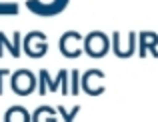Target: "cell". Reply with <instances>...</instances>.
Masks as SVG:
<instances>
[{
    "mask_svg": "<svg viewBox=\"0 0 158 122\" xmlns=\"http://www.w3.org/2000/svg\"><path fill=\"white\" fill-rule=\"evenodd\" d=\"M0 42H4V44H6L8 48L12 50V56H20V50H18V44H12V42H8V40H6V36H4L2 32H0Z\"/></svg>",
    "mask_w": 158,
    "mask_h": 122,
    "instance_id": "obj_3",
    "label": "cell"
},
{
    "mask_svg": "<svg viewBox=\"0 0 158 122\" xmlns=\"http://www.w3.org/2000/svg\"><path fill=\"white\" fill-rule=\"evenodd\" d=\"M0 14H8V16L18 14V4H2L0 6Z\"/></svg>",
    "mask_w": 158,
    "mask_h": 122,
    "instance_id": "obj_2",
    "label": "cell"
},
{
    "mask_svg": "<svg viewBox=\"0 0 158 122\" xmlns=\"http://www.w3.org/2000/svg\"><path fill=\"white\" fill-rule=\"evenodd\" d=\"M36 86V78L34 74H30L28 70H20L12 76V90L18 94H30Z\"/></svg>",
    "mask_w": 158,
    "mask_h": 122,
    "instance_id": "obj_1",
    "label": "cell"
}]
</instances>
